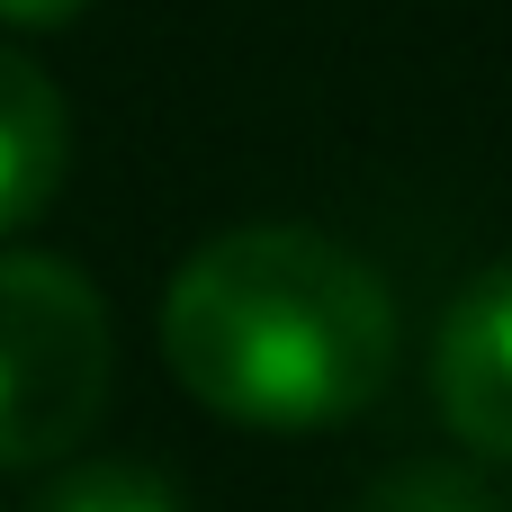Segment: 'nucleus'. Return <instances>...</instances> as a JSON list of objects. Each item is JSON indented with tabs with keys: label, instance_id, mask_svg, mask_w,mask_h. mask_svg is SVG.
<instances>
[{
	"label": "nucleus",
	"instance_id": "20e7f679",
	"mask_svg": "<svg viewBox=\"0 0 512 512\" xmlns=\"http://www.w3.org/2000/svg\"><path fill=\"white\" fill-rule=\"evenodd\" d=\"M63 171H72V108L27 54L0 45V234L36 225Z\"/></svg>",
	"mask_w": 512,
	"mask_h": 512
},
{
	"label": "nucleus",
	"instance_id": "7ed1b4c3",
	"mask_svg": "<svg viewBox=\"0 0 512 512\" xmlns=\"http://www.w3.org/2000/svg\"><path fill=\"white\" fill-rule=\"evenodd\" d=\"M432 396H441V423L477 459L512 468V261L477 270L450 297L432 333Z\"/></svg>",
	"mask_w": 512,
	"mask_h": 512
},
{
	"label": "nucleus",
	"instance_id": "423d86ee",
	"mask_svg": "<svg viewBox=\"0 0 512 512\" xmlns=\"http://www.w3.org/2000/svg\"><path fill=\"white\" fill-rule=\"evenodd\" d=\"M351 512H512L504 486H486L477 468H450V459H405L387 477H369Z\"/></svg>",
	"mask_w": 512,
	"mask_h": 512
},
{
	"label": "nucleus",
	"instance_id": "f03ea898",
	"mask_svg": "<svg viewBox=\"0 0 512 512\" xmlns=\"http://www.w3.org/2000/svg\"><path fill=\"white\" fill-rule=\"evenodd\" d=\"M108 306L54 252H0V468H45L108 405Z\"/></svg>",
	"mask_w": 512,
	"mask_h": 512
},
{
	"label": "nucleus",
	"instance_id": "39448f33",
	"mask_svg": "<svg viewBox=\"0 0 512 512\" xmlns=\"http://www.w3.org/2000/svg\"><path fill=\"white\" fill-rule=\"evenodd\" d=\"M27 512H189V504L144 459H81V468H63Z\"/></svg>",
	"mask_w": 512,
	"mask_h": 512
},
{
	"label": "nucleus",
	"instance_id": "f257e3e1",
	"mask_svg": "<svg viewBox=\"0 0 512 512\" xmlns=\"http://www.w3.org/2000/svg\"><path fill=\"white\" fill-rule=\"evenodd\" d=\"M162 360L225 423L324 432L387 387L396 297L315 225H234L180 261L162 297Z\"/></svg>",
	"mask_w": 512,
	"mask_h": 512
},
{
	"label": "nucleus",
	"instance_id": "0eeeda50",
	"mask_svg": "<svg viewBox=\"0 0 512 512\" xmlns=\"http://www.w3.org/2000/svg\"><path fill=\"white\" fill-rule=\"evenodd\" d=\"M90 0H0V27H72Z\"/></svg>",
	"mask_w": 512,
	"mask_h": 512
}]
</instances>
